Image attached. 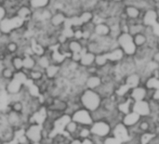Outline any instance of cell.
Here are the masks:
<instances>
[{
  "label": "cell",
  "mask_w": 159,
  "mask_h": 144,
  "mask_svg": "<svg viewBox=\"0 0 159 144\" xmlns=\"http://www.w3.org/2000/svg\"><path fill=\"white\" fill-rule=\"evenodd\" d=\"M103 98L96 90H90L85 88L78 97V101L82 108L85 110L94 113L102 108Z\"/></svg>",
  "instance_id": "cell-1"
},
{
  "label": "cell",
  "mask_w": 159,
  "mask_h": 144,
  "mask_svg": "<svg viewBox=\"0 0 159 144\" xmlns=\"http://www.w3.org/2000/svg\"><path fill=\"white\" fill-rule=\"evenodd\" d=\"M23 134L31 144L41 143L44 140V131L42 125L37 122L29 123L23 129Z\"/></svg>",
  "instance_id": "cell-2"
},
{
  "label": "cell",
  "mask_w": 159,
  "mask_h": 144,
  "mask_svg": "<svg viewBox=\"0 0 159 144\" xmlns=\"http://www.w3.org/2000/svg\"><path fill=\"white\" fill-rule=\"evenodd\" d=\"M116 42L127 57H133L136 55L138 48L134 44L133 36L129 33H121L116 38Z\"/></svg>",
  "instance_id": "cell-3"
},
{
  "label": "cell",
  "mask_w": 159,
  "mask_h": 144,
  "mask_svg": "<svg viewBox=\"0 0 159 144\" xmlns=\"http://www.w3.org/2000/svg\"><path fill=\"white\" fill-rule=\"evenodd\" d=\"M90 130L93 136L105 139L112 135L113 126L107 120H98L93 122L90 127Z\"/></svg>",
  "instance_id": "cell-4"
},
{
  "label": "cell",
  "mask_w": 159,
  "mask_h": 144,
  "mask_svg": "<svg viewBox=\"0 0 159 144\" xmlns=\"http://www.w3.org/2000/svg\"><path fill=\"white\" fill-rule=\"evenodd\" d=\"M150 92H151V89H149L145 84H143L136 88H130L129 91L128 98L131 101H141L150 100L151 98Z\"/></svg>",
  "instance_id": "cell-5"
},
{
  "label": "cell",
  "mask_w": 159,
  "mask_h": 144,
  "mask_svg": "<svg viewBox=\"0 0 159 144\" xmlns=\"http://www.w3.org/2000/svg\"><path fill=\"white\" fill-rule=\"evenodd\" d=\"M71 119L76 122L80 127H91L93 124V118L92 114L84 108H80L76 110L73 115H71Z\"/></svg>",
  "instance_id": "cell-6"
},
{
  "label": "cell",
  "mask_w": 159,
  "mask_h": 144,
  "mask_svg": "<svg viewBox=\"0 0 159 144\" xmlns=\"http://www.w3.org/2000/svg\"><path fill=\"white\" fill-rule=\"evenodd\" d=\"M131 111L136 113L142 118H150L151 116H153L149 100L141 101H133L132 106H131Z\"/></svg>",
  "instance_id": "cell-7"
},
{
  "label": "cell",
  "mask_w": 159,
  "mask_h": 144,
  "mask_svg": "<svg viewBox=\"0 0 159 144\" xmlns=\"http://www.w3.org/2000/svg\"><path fill=\"white\" fill-rule=\"evenodd\" d=\"M24 84L23 82L18 78L17 76H15L14 79L7 82L5 84V91L6 93L9 96V97H14L16 95H19L20 94V92L22 91L23 88H24Z\"/></svg>",
  "instance_id": "cell-8"
},
{
  "label": "cell",
  "mask_w": 159,
  "mask_h": 144,
  "mask_svg": "<svg viewBox=\"0 0 159 144\" xmlns=\"http://www.w3.org/2000/svg\"><path fill=\"white\" fill-rule=\"evenodd\" d=\"M67 18H68V16L66 13H64L61 10H56L53 12V14L50 18V20L48 21V25H49V27H51L53 29L61 30L64 27Z\"/></svg>",
  "instance_id": "cell-9"
},
{
  "label": "cell",
  "mask_w": 159,
  "mask_h": 144,
  "mask_svg": "<svg viewBox=\"0 0 159 144\" xmlns=\"http://www.w3.org/2000/svg\"><path fill=\"white\" fill-rule=\"evenodd\" d=\"M112 135L115 136L116 138H117L123 143H126V142H129L131 140L129 128H126L121 122H119V123L116 124L115 126H113Z\"/></svg>",
  "instance_id": "cell-10"
},
{
  "label": "cell",
  "mask_w": 159,
  "mask_h": 144,
  "mask_svg": "<svg viewBox=\"0 0 159 144\" xmlns=\"http://www.w3.org/2000/svg\"><path fill=\"white\" fill-rule=\"evenodd\" d=\"M122 83H123L124 85H126L129 89H130V88H136V87H138V86H141V85H143V84H144V83H143V80L142 74H141L139 72H137V71H135V72H133V73H130V74H127V75L123 78Z\"/></svg>",
  "instance_id": "cell-11"
},
{
  "label": "cell",
  "mask_w": 159,
  "mask_h": 144,
  "mask_svg": "<svg viewBox=\"0 0 159 144\" xmlns=\"http://www.w3.org/2000/svg\"><path fill=\"white\" fill-rule=\"evenodd\" d=\"M33 15H34V9L29 5L19 6L17 12H16V17L20 19L21 21H23L24 23H27L33 20Z\"/></svg>",
  "instance_id": "cell-12"
},
{
  "label": "cell",
  "mask_w": 159,
  "mask_h": 144,
  "mask_svg": "<svg viewBox=\"0 0 159 144\" xmlns=\"http://www.w3.org/2000/svg\"><path fill=\"white\" fill-rule=\"evenodd\" d=\"M45 78L48 81H56L61 77V65L59 63H51L45 71Z\"/></svg>",
  "instance_id": "cell-13"
},
{
  "label": "cell",
  "mask_w": 159,
  "mask_h": 144,
  "mask_svg": "<svg viewBox=\"0 0 159 144\" xmlns=\"http://www.w3.org/2000/svg\"><path fill=\"white\" fill-rule=\"evenodd\" d=\"M143 118L138 115L136 113L134 112H129L124 115H122V119H121V123L126 127L128 128L129 129V128H135L138 126V124L140 123V121L142 120Z\"/></svg>",
  "instance_id": "cell-14"
},
{
  "label": "cell",
  "mask_w": 159,
  "mask_h": 144,
  "mask_svg": "<svg viewBox=\"0 0 159 144\" xmlns=\"http://www.w3.org/2000/svg\"><path fill=\"white\" fill-rule=\"evenodd\" d=\"M102 86V77L99 74L88 75L84 84L85 88L90 90H96V91H98Z\"/></svg>",
  "instance_id": "cell-15"
},
{
  "label": "cell",
  "mask_w": 159,
  "mask_h": 144,
  "mask_svg": "<svg viewBox=\"0 0 159 144\" xmlns=\"http://www.w3.org/2000/svg\"><path fill=\"white\" fill-rule=\"evenodd\" d=\"M106 54H107L109 62L113 63V64L122 62L124 61V58L126 57L125 53L123 52V50L119 47H117L116 48H113L112 50L106 52Z\"/></svg>",
  "instance_id": "cell-16"
},
{
  "label": "cell",
  "mask_w": 159,
  "mask_h": 144,
  "mask_svg": "<svg viewBox=\"0 0 159 144\" xmlns=\"http://www.w3.org/2000/svg\"><path fill=\"white\" fill-rule=\"evenodd\" d=\"M93 33L98 37H107L111 35V26L105 22L96 23L93 27Z\"/></svg>",
  "instance_id": "cell-17"
},
{
  "label": "cell",
  "mask_w": 159,
  "mask_h": 144,
  "mask_svg": "<svg viewBox=\"0 0 159 144\" xmlns=\"http://www.w3.org/2000/svg\"><path fill=\"white\" fill-rule=\"evenodd\" d=\"M15 137H16V131L12 128L8 127L7 125H5L0 130V139L5 144L12 142L15 140Z\"/></svg>",
  "instance_id": "cell-18"
},
{
  "label": "cell",
  "mask_w": 159,
  "mask_h": 144,
  "mask_svg": "<svg viewBox=\"0 0 159 144\" xmlns=\"http://www.w3.org/2000/svg\"><path fill=\"white\" fill-rule=\"evenodd\" d=\"M51 63H53V61H52L51 54L48 51V49L47 50L46 53L36 57V67L43 71H45Z\"/></svg>",
  "instance_id": "cell-19"
},
{
  "label": "cell",
  "mask_w": 159,
  "mask_h": 144,
  "mask_svg": "<svg viewBox=\"0 0 159 144\" xmlns=\"http://www.w3.org/2000/svg\"><path fill=\"white\" fill-rule=\"evenodd\" d=\"M79 128H80V126L75 122L74 120L70 119L66 125L64 126L63 128V131L69 136L70 139H76V136H77V133L79 131Z\"/></svg>",
  "instance_id": "cell-20"
},
{
  "label": "cell",
  "mask_w": 159,
  "mask_h": 144,
  "mask_svg": "<svg viewBox=\"0 0 159 144\" xmlns=\"http://www.w3.org/2000/svg\"><path fill=\"white\" fill-rule=\"evenodd\" d=\"M95 59H96V54L91 53V52H85L82 57L81 60L78 63L79 67L82 69H86L88 67H90L92 65H95Z\"/></svg>",
  "instance_id": "cell-21"
},
{
  "label": "cell",
  "mask_w": 159,
  "mask_h": 144,
  "mask_svg": "<svg viewBox=\"0 0 159 144\" xmlns=\"http://www.w3.org/2000/svg\"><path fill=\"white\" fill-rule=\"evenodd\" d=\"M67 47H68V50L71 54H75V53H82L85 46L82 44L81 41L76 40V39H70L67 43Z\"/></svg>",
  "instance_id": "cell-22"
},
{
  "label": "cell",
  "mask_w": 159,
  "mask_h": 144,
  "mask_svg": "<svg viewBox=\"0 0 159 144\" xmlns=\"http://www.w3.org/2000/svg\"><path fill=\"white\" fill-rule=\"evenodd\" d=\"M16 72L13 70L12 67L9 66H3L2 69L0 70V78L5 81V82H8L12 79L15 78L16 76Z\"/></svg>",
  "instance_id": "cell-23"
},
{
  "label": "cell",
  "mask_w": 159,
  "mask_h": 144,
  "mask_svg": "<svg viewBox=\"0 0 159 144\" xmlns=\"http://www.w3.org/2000/svg\"><path fill=\"white\" fill-rule=\"evenodd\" d=\"M7 109L15 112L17 114H20L23 115L24 110H25V104L22 101L20 100H15V101H10L8 105H7Z\"/></svg>",
  "instance_id": "cell-24"
},
{
  "label": "cell",
  "mask_w": 159,
  "mask_h": 144,
  "mask_svg": "<svg viewBox=\"0 0 159 144\" xmlns=\"http://www.w3.org/2000/svg\"><path fill=\"white\" fill-rule=\"evenodd\" d=\"M45 79V74H44V71L35 67L34 70L30 71L29 72V74H28V80H30L32 83H35V82H38V81H41Z\"/></svg>",
  "instance_id": "cell-25"
},
{
  "label": "cell",
  "mask_w": 159,
  "mask_h": 144,
  "mask_svg": "<svg viewBox=\"0 0 159 144\" xmlns=\"http://www.w3.org/2000/svg\"><path fill=\"white\" fill-rule=\"evenodd\" d=\"M11 67L16 73H20L23 70V57L21 55H14L11 57Z\"/></svg>",
  "instance_id": "cell-26"
},
{
  "label": "cell",
  "mask_w": 159,
  "mask_h": 144,
  "mask_svg": "<svg viewBox=\"0 0 159 144\" xmlns=\"http://www.w3.org/2000/svg\"><path fill=\"white\" fill-rule=\"evenodd\" d=\"M23 57V69L32 71L36 67V57L34 55H24Z\"/></svg>",
  "instance_id": "cell-27"
},
{
  "label": "cell",
  "mask_w": 159,
  "mask_h": 144,
  "mask_svg": "<svg viewBox=\"0 0 159 144\" xmlns=\"http://www.w3.org/2000/svg\"><path fill=\"white\" fill-rule=\"evenodd\" d=\"M133 41L137 48H142L145 47L148 43V36L145 33H140L133 35Z\"/></svg>",
  "instance_id": "cell-28"
},
{
  "label": "cell",
  "mask_w": 159,
  "mask_h": 144,
  "mask_svg": "<svg viewBox=\"0 0 159 144\" xmlns=\"http://www.w3.org/2000/svg\"><path fill=\"white\" fill-rule=\"evenodd\" d=\"M5 49H6V52L10 55V56H14V55H17L19 52H20V44L16 41H8L5 46Z\"/></svg>",
  "instance_id": "cell-29"
},
{
  "label": "cell",
  "mask_w": 159,
  "mask_h": 144,
  "mask_svg": "<svg viewBox=\"0 0 159 144\" xmlns=\"http://www.w3.org/2000/svg\"><path fill=\"white\" fill-rule=\"evenodd\" d=\"M51 0H29V6L34 9H43L50 6Z\"/></svg>",
  "instance_id": "cell-30"
},
{
  "label": "cell",
  "mask_w": 159,
  "mask_h": 144,
  "mask_svg": "<svg viewBox=\"0 0 159 144\" xmlns=\"http://www.w3.org/2000/svg\"><path fill=\"white\" fill-rule=\"evenodd\" d=\"M109 63H110V62H109V60H108V57H107L106 52H102V53H99V54L96 55L95 66L98 67L99 69L105 67V66L108 65Z\"/></svg>",
  "instance_id": "cell-31"
},
{
  "label": "cell",
  "mask_w": 159,
  "mask_h": 144,
  "mask_svg": "<svg viewBox=\"0 0 159 144\" xmlns=\"http://www.w3.org/2000/svg\"><path fill=\"white\" fill-rule=\"evenodd\" d=\"M91 137H92V133L90 130V127H80L76 139L80 140L81 142H85L90 140Z\"/></svg>",
  "instance_id": "cell-32"
},
{
  "label": "cell",
  "mask_w": 159,
  "mask_h": 144,
  "mask_svg": "<svg viewBox=\"0 0 159 144\" xmlns=\"http://www.w3.org/2000/svg\"><path fill=\"white\" fill-rule=\"evenodd\" d=\"M126 16L130 20H137L140 17V9L135 6H128L125 9Z\"/></svg>",
  "instance_id": "cell-33"
},
{
  "label": "cell",
  "mask_w": 159,
  "mask_h": 144,
  "mask_svg": "<svg viewBox=\"0 0 159 144\" xmlns=\"http://www.w3.org/2000/svg\"><path fill=\"white\" fill-rule=\"evenodd\" d=\"M78 17H79V20L83 26L90 23V21L93 20V14L90 11H84Z\"/></svg>",
  "instance_id": "cell-34"
},
{
  "label": "cell",
  "mask_w": 159,
  "mask_h": 144,
  "mask_svg": "<svg viewBox=\"0 0 159 144\" xmlns=\"http://www.w3.org/2000/svg\"><path fill=\"white\" fill-rule=\"evenodd\" d=\"M157 13L154 10H150L146 13L145 17H144V23L145 25H150L156 19H157Z\"/></svg>",
  "instance_id": "cell-35"
},
{
  "label": "cell",
  "mask_w": 159,
  "mask_h": 144,
  "mask_svg": "<svg viewBox=\"0 0 159 144\" xmlns=\"http://www.w3.org/2000/svg\"><path fill=\"white\" fill-rule=\"evenodd\" d=\"M103 144H123L122 142H120L117 138H116L115 136L111 135L107 138L104 139Z\"/></svg>",
  "instance_id": "cell-36"
},
{
  "label": "cell",
  "mask_w": 159,
  "mask_h": 144,
  "mask_svg": "<svg viewBox=\"0 0 159 144\" xmlns=\"http://www.w3.org/2000/svg\"><path fill=\"white\" fill-rule=\"evenodd\" d=\"M7 18V12L6 7L3 5H0V22H2L4 20Z\"/></svg>",
  "instance_id": "cell-37"
},
{
  "label": "cell",
  "mask_w": 159,
  "mask_h": 144,
  "mask_svg": "<svg viewBox=\"0 0 159 144\" xmlns=\"http://www.w3.org/2000/svg\"><path fill=\"white\" fill-rule=\"evenodd\" d=\"M152 61H154L156 64L159 65V49L155 51L154 54L152 55Z\"/></svg>",
  "instance_id": "cell-38"
},
{
  "label": "cell",
  "mask_w": 159,
  "mask_h": 144,
  "mask_svg": "<svg viewBox=\"0 0 159 144\" xmlns=\"http://www.w3.org/2000/svg\"><path fill=\"white\" fill-rule=\"evenodd\" d=\"M155 119H156V122H157V124L159 126V114L155 117Z\"/></svg>",
  "instance_id": "cell-39"
},
{
  "label": "cell",
  "mask_w": 159,
  "mask_h": 144,
  "mask_svg": "<svg viewBox=\"0 0 159 144\" xmlns=\"http://www.w3.org/2000/svg\"><path fill=\"white\" fill-rule=\"evenodd\" d=\"M157 137H158V139H159V136H157Z\"/></svg>",
  "instance_id": "cell-40"
}]
</instances>
